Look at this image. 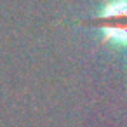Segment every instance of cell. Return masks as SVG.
I'll use <instances>...</instances> for the list:
<instances>
[{"mask_svg":"<svg viewBox=\"0 0 127 127\" xmlns=\"http://www.w3.org/2000/svg\"><path fill=\"white\" fill-rule=\"evenodd\" d=\"M125 0H108L96 16L97 28L104 44L113 49L125 45Z\"/></svg>","mask_w":127,"mask_h":127,"instance_id":"obj_1","label":"cell"}]
</instances>
